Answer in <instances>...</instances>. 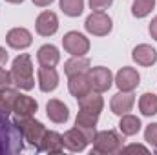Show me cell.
<instances>
[{
  "mask_svg": "<svg viewBox=\"0 0 157 155\" xmlns=\"http://www.w3.org/2000/svg\"><path fill=\"white\" fill-rule=\"evenodd\" d=\"M24 150V135L9 117L0 113V155H17Z\"/></svg>",
  "mask_w": 157,
  "mask_h": 155,
  "instance_id": "1",
  "label": "cell"
},
{
  "mask_svg": "<svg viewBox=\"0 0 157 155\" xmlns=\"http://www.w3.org/2000/svg\"><path fill=\"white\" fill-rule=\"evenodd\" d=\"M11 78L13 84L24 91H29L35 88V68H33V60L28 53H20L18 57L13 59L11 64Z\"/></svg>",
  "mask_w": 157,
  "mask_h": 155,
  "instance_id": "2",
  "label": "cell"
},
{
  "mask_svg": "<svg viewBox=\"0 0 157 155\" xmlns=\"http://www.w3.org/2000/svg\"><path fill=\"white\" fill-rule=\"evenodd\" d=\"M91 144H93L91 153L113 155V153H121L122 152L124 139H122V135L117 133L115 130H102V131H97L95 133Z\"/></svg>",
  "mask_w": 157,
  "mask_h": 155,
  "instance_id": "3",
  "label": "cell"
},
{
  "mask_svg": "<svg viewBox=\"0 0 157 155\" xmlns=\"http://www.w3.org/2000/svg\"><path fill=\"white\" fill-rule=\"evenodd\" d=\"M13 122L20 130V133L24 135V141H28V144L39 152L48 128L35 117H17V119H13Z\"/></svg>",
  "mask_w": 157,
  "mask_h": 155,
  "instance_id": "4",
  "label": "cell"
},
{
  "mask_svg": "<svg viewBox=\"0 0 157 155\" xmlns=\"http://www.w3.org/2000/svg\"><path fill=\"white\" fill-rule=\"evenodd\" d=\"M84 29L93 37H106L113 29V20L104 11H91L84 20Z\"/></svg>",
  "mask_w": 157,
  "mask_h": 155,
  "instance_id": "5",
  "label": "cell"
},
{
  "mask_svg": "<svg viewBox=\"0 0 157 155\" xmlns=\"http://www.w3.org/2000/svg\"><path fill=\"white\" fill-rule=\"evenodd\" d=\"M62 47L71 57H84L90 51L91 44H90V39L84 33H80V31H68L62 37Z\"/></svg>",
  "mask_w": 157,
  "mask_h": 155,
  "instance_id": "6",
  "label": "cell"
},
{
  "mask_svg": "<svg viewBox=\"0 0 157 155\" xmlns=\"http://www.w3.org/2000/svg\"><path fill=\"white\" fill-rule=\"evenodd\" d=\"M88 78H90L91 89L99 91V93H104L113 86V73H112L110 68H104V66L90 68L88 70Z\"/></svg>",
  "mask_w": 157,
  "mask_h": 155,
  "instance_id": "7",
  "label": "cell"
},
{
  "mask_svg": "<svg viewBox=\"0 0 157 155\" xmlns=\"http://www.w3.org/2000/svg\"><path fill=\"white\" fill-rule=\"evenodd\" d=\"M113 84L121 91H135L137 86L141 84V75H139V71L135 68L124 66L113 75Z\"/></svg>",
  "mask_w": 157,
  "mask_h": 155,
  "instance_id": "8",
  "label": "cell"
},
{
  "mask_svg": "<svg viewBox=\"0 0 157 155\" xmlns=\"http://www.w3.org/2000/svg\"><path fill=\"white\" fill-rule=\"evenodd\" d=\"M59 17L53 11H42L35 20V31L40 37H53L59 31Z\"/></svg>",
  "mask_w": 157,
  "mask_h": 155,
  "instance_id": "9",
  "label": "cell"
},
{
  "mask_svg": "<svg viewBox=\"0 0 157 155\" xmlns=\"http://www.w3.org/2000/svg\"><path fill=\"white\" fill-rule=\"evenodd\" d=\"M6 44L11 47V49H28L31 44H33V35L29 29L26 28H11L7 33H6Z\"/></svg>",
  "mask_w": 157,
  "mask_h": 155,
  "instance_id": "10",
  "label": "cell"
},
{
  "mask_svg": "<svg viewBox=\"0 0 157 155\" xmlns=\"http://www.w3.org/2000/svg\"><path fill=\"white\" fill-rule=\"evenodd\" d=\"M62 139H64V150H68L71 153H80V152H84L88 148V144H91L88 141V137L82 133V130H78L77 126L68 130L62 135Z\"/></svg>",
  "mask_w": 157,
  "mask_h": 155,
  "instance_id": "11",
  "label": "cell"
},
{
  "mask_svg": "<svg viewBox=\"0 0 157 155\" xmlns=\"http://www.w3.org/2000/svg\"><path fill=\"white\" fill-rule=\"evenodd\" d=\"M133 106H135L133 91H121L119 89V93H115L112 97V100H110V110H112L113 115L117 117L124 115V113H130L133 110Z\"/></svg>",
  "mask_w": 157,
  "mask_h": 155,
  "instance_id": "12",
  "label": "cell"
},
{
  "mask_svg": "<svg viewBox=\"0 0 157 155\" xmlns=\"http://www.w3.org/2000/svg\"><path fill=\"white\" fill-rule=\"evenodd\" d=\"M59 71L55 68H48V66H40L39 71H37V84H39V89L44 93H51L59 88Z\"/></svg>",
  "mask_w": 157,
  "mask_h": 155,
  "instance_id": "13",
  "label": "cell"
},
{
  "mask_svg": "<svg viewBox=\"0 0 157 155\" xmlns=\"http://www.w3.org/2000/svg\"><path fill=\"white\" fill-rule=\"evenodd\" d=\"M46 115L55 124H66L70 120V108L59 99H49L46 102Z\"/></svg>",
  "mask_w": 157,
  "mask_h": 155,
  "instance_id": "14",
  "label": "cell"
},
{
  "mask_svg": "<svg viewBox=\"0 0 157 155\" xmlns=\"http://www.w3.org/2000/svg\"><path fill=\"white\" fill-rule=\"evenodd\" d=\"M132 59L137 66H143V68H150L157 62V51L154 46L150 44H139L133 47L132 51Z\"/></svg>",
  "mask_w": 157,
  "mask_h": 155,
  "instance_id": "15",
  "label": "cell"
},
{
  "mask_svg": "<svg viewBox=\"0 0 157 155\" xmlns=\"http://www.w3.org/2000/svg\"><path fill=\"white\" fill-rule=\"evenodd\" d=\"M39 112V102L24 93H18L15 102H13V113L17 117H35V113Z\"/></svg>",
  "mask_w": 157,
  "mask_h": 155,
  "instance_id": "16",
  "label": "cell"
},
{
  "mask_svg": "<svg viewBox=\"0 0 157 155\" xmlns=\"http://www.w3.org/2000/svg\"><path fill=\"white\" fill-rule=\"evenodd\" d=\"M68 89H70L71 97H75V99H80V97H84L86 93H90V91H91V84H90L88 73L70 75V77H68Z\"/></svg>",
  "mask_w": 157,
  "mask_h": 155,
  "instance_id": "17",
  "label": "cell"
},
{
  "mask_svg": "<svg viewBox=\"0 0 157 155\" xmlns=\"http://www.w3.org/2000/svg\"><path fill=\"white\" fill-rule=\"evenodd\" d=\"M78 100V110H86V112H91V113H97L101 115V112L104 110V99H102V93L99 91H90L86 93L84 97L77 99Z\"/></svg>",
  "mask_w": 157,
  "mask_h": 155,
  "instance_id": "18",
  "label": "cell"
},
{
  "mask_svg": "<svg viewBox=\"0 0 157 155\" xmlns=\"http://www.w3.org/2000/svg\"><path fill=\"white\" fill-rule=\"evenodd\" d=\"M37 62L40 66H48V68H55L60 62V51L57 46L53 44H44L40 46L37 51Z\"/></svg>",
  "mask_w": 157,
  "mask_h": 155,
  "instance_id": "19",
  "label": "cell"
},
{
  "mask_svg": "<svg viewBox=\"0 0 157 155\" xmlns=\"http://www.w3.org/2000/svg\"><path fill=\"white\" fill-rule=\"evenodd\" d=\"M40 153L46 152V153H62L64 152V139L59 131H53V130H48L46 135H44V141L40 144Z\"/></svg>",
  "mask_w": 157,
  "mask_h": 155,
  "instance_id": "20",
  "label": "cell"
},
{
  "mask_svg": "<svg viewBox=\"0 0 157 155\" xmlns=\"http://www.w3.org/2000/svg\"><path fill=\"white\" fill-rule=\"evenodd\" d=\"M143 128V122L137 115H132V113H124L121 115V120H119V131L124 135V137H133L141 131Z\"/></svg>",
  "mask_w": 157,
  "mask_h": 155,
  "instance_id": "21",
  "label": "cell"
},
{
  "mask_svg": "<svg viewBox=\"0 0 157 155\" xmlns=\"http://www.w3.org/2000/svg\"><path fill=\"white\" fill-rule=\"evenodd\" d=\"M91 68V62L90 59L84 55V57H71L70 60L64 62V73L70 77V75H77V73H88V70Z\"/></svg>",
  "mask_w": 157,
  "mask_h": 155,
  "instance_id": "22",
  "label": "cell"
},
{
  "mask_svg": "<svg viewBox=\"0 0 157 155\" xmlns=\"http://www.w3.org/2000/svg\"><path fill=\"white\" fill-rule=\"evenodd\" d=\"M139 112L143 117H154L157 115V95L155 93H143L139 97Z\"/></svg>",
  "mask_w": 157,
  "mask_h": 155,
  "instance_id": "23",
  "label": "cell"
},
{
  "mask_svg": "<svg viewBox=\"0 0 157 155\" xmlns=\"http://www.w3.org/2000/svg\"><path fill=\"white\" fill-rule=\"evenodd\" d=\"M59 7L66 17L77 18L84 13V0H59Z\"/></svg>",
  "mask_w": 157,
  "mask_h": 155,
  "instance_id": "24",
  "label": "cell"
},
{
  "mask_svg": "<svg viewBox=\"0 0 157 155\" xmlns=\"http://www.w3.org/2000/svg\"><path fill=\"white\" fill-rule=\"evenodd\" d=\"M155 7V0H133L132 2V15L135 18H146Z\"/></svg>",
  "mask_w": 157,
  "mask_h": 155,
  "instance_id": "25",
  "label": "cell"
},
{
  "mask_svg": "<svg viewBox=\"0 0 157 155\" xmlns=\"http://www.w3.org/2000/svg\"><path fill=\"white\" fill-rule=\"evenodd\" d=\"M99 117L101 115H97V113H91V112H86V110H78L77 117H75V126H78V128H97Z\"/></svg>",
  "mask_w": 157,
  "mask_h": 155,
  "instance_id": "26",
  "label": "cell"
},
{
  "mask_svg": "<svg viewBox=\"0 0 157 155\" xmlns=\"http://www.w3.org/2000/svg\"><path fill=\"white\" fill-rule=\"evenodd\" d=\"M144 141L150 144V146H157V122H150L144 130Z\"/></svg>",
  "mask_w": 157,
  "mask_h": 155,
  "instance_id": "27",
  "label": "cell"
},
{
  "mask_svg": "<svg viewBox=\"0 0 157 155\" xmlns=\"http://www.w3.org/2000/svg\"><path fill=\"white\" fill-rule=\"evenodd\" d=\"M112 4L113 0H88V6L91 11H106Z\"/></svg>",
  "mask_w": 157,
  "mask_h": 155,
  "instance_id": "28",
  "label": "cell"
},
{
  "mask_svg": "<svg viewBox=\"0 0 157 155\" xmlns=\"http://www.w3.org/2000/svg\"><path fill=\"white\" fill-rule=\"evenodd\" d=\"M13 84V78H11V71H7L6 68L0 66V91H4L6 88H9Z\"/></svg>",
  "mask_w": 157,
  "mask_h": 155,
  "instance_id": "29",
  "label": "cell"
},
{
  "mask_svg": "<svg viewBox=\"0 0 157 155\" xmlns=\"http://www.w3.org/2000/svg\"><path fill=\"white\" fill-rule=\"evenodd\" d=\"M0 113L6 117H9L11 113H13V108H11V104L7 102V99L0 93Z\"/></svg>",
  "mask_w": 157,
  "mask_h": 155,
  "instance_id": "30",
  "label": "cell"
},
{
  "mask_svg": "<svg viewBox=\"0 0 157 155\" xmlns=\"http://www.w3.org/2000/svg\"><path fill=\"white\" fill-rule=\"evenodd\" d=\"M122 152H144V153H148L150 148L144 144H128V146H122Z\"/></svg>",
  "mask_w": 157,
  "mask_h": 155,
  "instance_id": "31",
  "label": "cell"
},
{
  "mask_svg": "<svg viewBox=\"0 0 157 155\" xmlns=\"http://www.w3.org/2000/svg\"><path fill=\"white\" fill-rule=\"evenodd\" d=\"M148 31H150L152 39L157 40V17H154V18H152V22H150V26H148Z\"/></svg>",
  "mask_w": 157,
  "mask_h": 155,
  "instance_id": "32",
  "label": "cell"
},
{
  "mask_svg": "<svg viewBox=\"0 0 157 155\" xmlns=\"http://www.w3.org/2000/svg\"><path fill=\"white\" fill-rule=\"evenodd\" d=\"M37 7H48V6H51L55 0H31Z\"/></svg>",
  "mask_w": 157,
  "mask_h": 155,
  "instance_id": "33",
  "label": "cell"
},
{
  "mask_svg": "<svg viewBox=\"0 0 157 155\" xmlns=\"http://www.w3.org/2000/svg\"><path fill=\"white\" fill-rule=\"evenodd\" d=\"M7 59H9V55H7L6 47H2V46H0V66H4V64L7 62Z\"/></svg>",
  "mask_w": 157,
  "mask_h": 155,
  "instance_id": "34",
  "label": "cell"
},
{
  "mask_svg": "<svg viewBox=\"0 0 157 155\" xmlns=\"http://www.w3.org/2000/svg\"><path fill=\"white\" fill-rule=\"evenodd\" d=\"M4 2H7V4H15V6H18V4H22L24 0H4Z\"/></svg>",
  "mask_w": 157,
  "mask_h": 155,
  "instance_id": "35",
  "label": "cell"
}]
</instances>
